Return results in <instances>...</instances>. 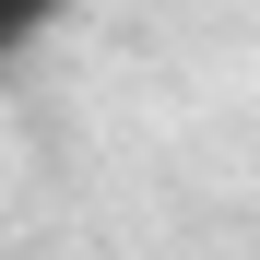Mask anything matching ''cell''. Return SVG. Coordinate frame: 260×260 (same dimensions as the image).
<instances>
[{
    "label": "cell",
    "mask_w": 260,
    "mask_h": 260,
    "mask_svg": "<svg viewBox=\"0 0 260 260\" xmlns=\"http://www.w3.org/2000/svg\"><path fill=\"white\" fill-rule=\"evenodd\" d=\"M59 24H71V0H0V59L36 48V36H59Z\"/></svg>",
    "instance_id": "6da1fadb"
}]
</instances>
